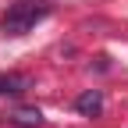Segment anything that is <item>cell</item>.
<instances>
[{"label":"cell","instance_id":"1","mask_svg":"<svg viewBox=\"0 0 128 128\" xmlns=\"http://www.w3.org/2000/svg\"><path fill=\"white\" fill-rule=\"evenodd\" d=\"M46 0H14V4L4 11V18H0V28H4V36H25V32L46 18Z\"/></svg>","mask_w":128,"mask_h":128},{"label":"cell","instance_id":"2","mask_svg":"<svg viewBox=\"0 0 128 128\" xmlns=\"http://www.w3.org/2000/svg\"><path fill=\"white\" fill-rule=\"evenodd\" d=\"M75 107H78V114H86V118H96V114L103 110V92H100V89H86V92L75 100Z\"/></svg>","mask_w":128,"mask_h":128},{"label":"cell","instance_id":"3","mask_svg":"<svg viewBox=\"0 0 128 128\" xmlns=\"http://www.w3.org/2000/svg\"><path fill=\"white\" fill-rule=\"evenodd\" d=\"M14 121L25 124V128H39L43 124V110L39 107H18V110H14Z\"/></svg>","mask_w":128,"mask_h":128},{"label":"cell","instance_id":"4","mask_svg":"<svg viewBox=\"0 0 128 128\" xmlns=\"http://www.w3.org/2000/svg\"><path fill=\"white\" fill-rule=\"evenodd\" d=\"M22 89H25L22 75H4L0 71V96H11V92H22Z\"/></svg>","mask_w":128,"mask_h":128}]
</instances>
